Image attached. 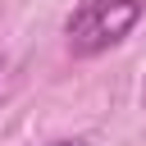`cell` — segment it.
Wrapping results in <instances>:
<instances>
[{"label":"cell","mask_w":146,"mask_h":146,"mask_svg":"<svg viewBox=\"0 0 146 146\" xmlns=\"http://www.w3.org/2000/svg\"><path fill=\"white\" fill-rule=\"evenodd\" d=\"M146 14V0H82L68 23H64V36H68V50L91 59L110 46H119Z\"/></svg>","instance_id":"1"},{"label":"cell","mask_w":146,"mask_h":146,"mask_svg":"<svg viewBox=\"0 0 146 146\" xmlns=\"http://www.w3.org/2000/svg\"><path fill=\"white\" fill-rule=\"evenodd\" d=\"M46 146H91L87 137H59V141H46Z\"/></svg>","instance_id":"2"}]
</instances>
